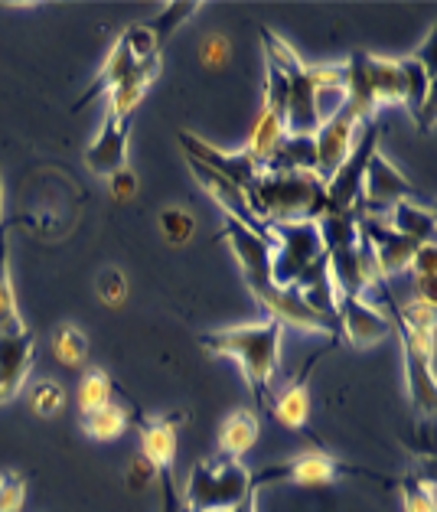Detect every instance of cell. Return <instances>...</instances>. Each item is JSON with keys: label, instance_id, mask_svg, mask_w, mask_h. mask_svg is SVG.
I'll list each match as a JSON object with an SVG mask.
<instances>
[{"label": "cell", "instance_id": "6da1fadb", "mask_svg": "<svg viewBox=\"0 0 437 512\" xmlns=\"http://www.w3.org/2000/svg\"><path fill=\"white\" fill-rule=\"evenodd\" d=\"M281 336H284V323L268 317L261 323H245V327L203 333L199 336V346L212 356H229L239 362L255 402L268 411L274 398L271 382L281 369Z\"/></svg>", "mask_w": 437, "mask_h": 512}, {"label": "cell", "instance_id": "7a4b0ae2", "mask_svg": "<svg viewBox=\"0 0 437 512\" xmlns=\"http://www.w3.org/2000/svg\"><path fill=\"white\" fill-rule=\"evenodd\" d=\"M245 199L265 226L268 222L320 219L327 209V186L310 170H261Z\"/></svg>", "mask_w": 437, "mask_h": 512}, {"label": "cell", "instance_id": "3957f363", "mask_svg": "<svg viewBox=\"0 0 437 512\" xmlns=\"http://www.w3.org/2000/svg\"><path fill=\"white\" fill-rule=\"evenodd\" d=\"M261 46H265V62H271L281 72L287 85V111H284L287 137H317L323 115H320V89L314 79V66H304L301 56L268 27H261Z\"/></svg>", "mask_w": 437, "mask_h": 512}, {"label": "cell", "instance_id": "277c9868", "mask_svg": "<svg viewBox=\"0 0 437 512\" xmlns=\"http://www.w3.org/2000/svg\"><path fill=\"white\" fill-rule=\"evenodd\" d=\"M252 490V470L235 457L196 460L183 490V512H229Z\"/></svg>", "mask_w": 437, "mask_h": 512}, {"label": "cell", "instance_id": "5b68a950", "mask_svg": "<svg viewBox=\"0 0 437 512\" xmlns=\"http://www.w3.org/2000/svg\"><path fill=\"white\" fill-rule=\"evenodd\" d=\"M268 239L274 242L271 252V284L291 287L297 278L327 255L323 232L317 219H297V222H268Z\"/></svg>", "mask_w": 437, "mask_h": 512}, {"label": "cell", "instance_id": "8992f818", "mask_svg": "<svg viewBox=\"0 0 437 512\" xmlns=\"http://www.w3.org/2000/svg\"><path fill=\"white\" fill-rule=\"evenodd\" d=\"M379 137L382 128L376 118L359 124L353 151L327 183V209H323V216L327 212H333V216H362V180H366L369 157L379 151Z\"/></svg>", "mask_w": 437, "mask_h": 512}, {"label": "cell", "instance_id": "52a82bcc", "mask_svg": "<svg viewBox=\"0 0 437 512\" xmlns=\"http://www.w3.org/2000/svg\"><path fill=\"white\" fill-rule=\"evenodd\" d=\"M284 111H287V85L284 76L278 69L265 62V95H261V108H258V118H255V128L248 134V144L245 151L255 164L265 170L274 154L281 151L284 144Z\"/></svg>", "mask_w": 437, "mask_h": 512}, {"label": "cell", "instance_id": "ba28073f", "mask_svg": "<svg viewBox=\"0 0 437 512\" xmlns=\"http://www.w3.org/2000/svg\"><path fill=\"white\" fill-rule=\"evenodd\" d=\"M362 121H372L369 111L362 108L359 102H353V98H343L340 108H336L333 115L320 124V131L314 137V151H317L314 173H317V180L323 186L330 183V177L340 170V164L349 157V151H353Z\"/></svg>", "mask_w": 437, "mask_h": 512}, {"label": "cell", "instance_id": "9c48e42d", "mask_svg": "<svg viewBox=\"0 0 437 512\" xmlns=\"http://www.w3.org/2000/svg\"><path fill=\"white\" fill-rule=\"evenodd\" d=\"M183 421H186V411L160 415V418H141V454L151 460L157 470V480L164 483V512H183L177 486H173V467H177Z\"/></svg>", "mask_w": 437, "mask_h": 512}, {"label": "cell", "instance_id": "30bf717a", "mask_svg": "<svg viewBox=\"0 0 437 512\" xmlns=\"http://www.w3.org/2000/svg\"><path fill=\"white\" fill-rule=\"evenodd\" d=\"M346 473H366L346 460L333 457L327 451H307V454H297L291 460H281V464L265 467L252 473V490H261L268 483H294V486H330Z\"/></svg>", "mask_w": 437, "mask_h": 512}, {"label": "cell", "instance_id": "8fae6325", "mask_svg": "<svg viewBox=\"0 0 437 512\" xmlns=\"http://www.w3.org/2000/svg\"><path fill=\"white\" fill-rule=\"evenodd\" d=\"M222 239L229 242L232 255L239 258L242 265V274H245V284L252 297H265L271 291V252H274V242L268 235H258L252 229H245L242 222L235 219H226V226H222Z\"/></svg>", "mask_w": 437, "mask_h": 512}, {"label": "cell", "instance_id": "7c38bea8", "mask_svg": "<svg viewBox=\"0 0 437 512\" xmlns=\"http://www.w3.org/2000/svg\"><path fill=\"white\" fill-rule=\"evenodd\" d=\"M177 141L183 147V154L196 160V164H203L209 170H216L219 177H226L229 183L239 186L242 193H248L255 186V180L261 177V167L255 164L252 157H248V151L242 147V151H219V147L206 144L203 137H196L190 131H177Z\"/></svg>", "mask_w": 437, "mask_h": 512}, {"label": "cell", "instance_id": "4fadbf2b", "mask_svg": "<svg viewBox=\"0 0 437 512\" xmlns=\"http://www.w3.org/2000/svg\"><path fill=\"white\" fill-rule=\"evenodd\" d=\"M356 226L369 239L372 252H376L382 278H392V274H402L411 268V261H415L421 242L408 239V235H402V232H395L389 222L379 219V216H359Z\"/></svg>", "mask_w": 437, "mask_h": 512}, {"label": "cell", "instance_id": "5bb4252c", "mask_svg": "<svg viewBox=\"0 0 437 512\" xmlns=\"http://www.w3.org/2000/svg\"><path fill=\"white\" fill-rule=\"evenodd\" d=\"M336 323H340V336L353 349H366L392 333V320L366 297H336Z\"/></svg>", "mask_w": 437, "mask_h": 512}, {"label": "cell", "instance_id": "9a60e30c", "mask_svg": "<svg viewBox=\"0 0 437 512\" xmlns=\"http://www.w3.org/2000/svg\"><path fill=\"white\" fill-rule=\"evenodd\" d=\"M411 183L398 173L389 157L376 151L369 157L366 167V180H362V216H379V212H389L398 199H411Z\"/></svg>", "mask_w": 437, "mask_h": 512}, {"label": "cell", "instance_id": "2e32d148", "mask_svg": "<svg viewBox=\"0 0 437 512\" xmlns=\"http://www.w3.org/2000/svg\"><path fill=\"white\" fill-rule=\"evenodd\" d=\"M131 121L134 118H118V115H105L102 128H98L95 141L85 147V167H89L95 177H115L118 170L128 167V134H131Z\"/></svg>", "mask_w": 437, "mask_h": 512}, {"label": "cell", "instance_id": "e0dca14e", "mask_svg": "<svg viewBox=\"0 0 437 512\" xmlns=\"http://www.w3.org/2000/svg\"><path fill=\"white\" fill-rule=\"evenodd\" d=\"M33 346L36 336L33 330H20V333H0V405L14 402L23 392L33 366Z\"/></svg>", "mask_w": 437, "mask_h": 512}, {"label": "cell", "instance_id": "ac0fdd59", "mask_svg": "<svg viewBox=\"0 0 437 512\" xmlns=\"http://www.w3.org/2000/svg\"><path fill=\"white\" fill-rule=\"evenodd\" d=\"M327 349H333V346H327ZM327 349H317V353L307 359V366L297 372V379L287 385L281 395L271 398L268 415L278 421L281 428L307 434V424H310V376H314V366L320 362V356L327 353Z\"/></svg>", "mask_w": 437, "mask_h": 512}, {"label": "cell", "instance_id": "d6986e66", "mask_svg": "<svg viewBox=\"0 0 437 512\" xmlns=\"http://www.w3.org/2000/svg\"><path fill=\"white\" fill-rule=\"evenodd\" d=\"M186 164H190V170H193V177L203 183V190L216 199V203L226 209V219H235V222H242L245 229H252V232H258V235H268V226L261 222L255 212H252V206H248V199H245V193L239 190L235 183H229L226 177H219L216 170H209V167H203V164H196V160H190L186 157Z\"/></svg>", "mask_w": 437, "mask_h": 512}, {"label": "cell", "instance_id": "ffe728a7", "mask_svg": "<svg viewBox=\"0 0 437 512\" xmlns=\"http://www.w3.org/2000/svg\"><path fill=\"white\" fill-rule=\"evenodd\" d=\"M405 349V389L411 398V408L421 424H431L434 421V411H437V379H434V359L411 349L408 343H402Z\"/></svg>", "mask_w": 437, "mask_h": 512}, {"label": "cell", "instance_id": "44dd1931", "mask_svg": "<svg viewBox=\"0 0 437 512\" xmlns=\"http://www.w3.org/2000/svg\"><path fill=\"white\" fill-rule=\"evenodd\" d=\"M141 59H134V53H131V43H128V36H118V43H115V49L108 53V59H105V66H102V72L95 76V82L89 85V92H85L79 102H76V111L79 108H85L89 102H95L98 95L102 92H111V89H118V85L131 76V69L137 66Z\"/></svg>", "mask_w": 437, "mask_h": 512}, {"label": "cell", "instance_id": "7402d4cb", "mask_svg": "<svg viewBox=\"0 0 437 512\" xmlns=\"http://www.w3.org/2000/svg\"><path fill=\"white\" fill-rule=\"evenodd\" d=\"M402 69H405V82H408V98L405 105L411 111V118L418 121L421 131H428V121L424 115L431 111V85H434V69L431 62H424L421 56H408L402 59Z\"/></svg>", "mask_w": 437, "mask_h": 512}, {"label": "cell", "instance_id": "603a6c76", "mask_svg": "<svg viewBox=\"0 0 437 512\" xmlns=\"http://www.w3.org/2000/svg\"><path fill=\"white\" fill-rule=\"evenodd\" d=\"M258 431H261V424H258V415L252 408L232 411V415L222 421V428H219V451L226 457L242 460V454H248L255 447Z\"/></svg>", "mask_w": 437, "mask_h": 512}, {"label": "cell", "instance_id": "cb8c5ba5", "mask_svg": "<svg viewBox=\"0 0 437 512\" xmlns=\"http://www.w3.org/2000/svg\"><path fill=\"white\" fill-rule=\"evenodd\" d=\"M27 323L20 317L14 274H10V245H7V226H0V333H20Z\"/></svg>", "mask_w": 437, "mask_h": 512}, {"label": "cell", "instance_id": "d4e9b609", "mask_svg": "<svg viewBox=\"0 0 437 512\" xmlns=\"http://www.w3.org/2000/svg\"><path fill=\"white\" fill-rule=\"evenodd\" d=\"M389 226L421 245L434 242V209L415 206L411 199H398L389 209Z\"/></svg>", "mask_w": 437, "mask_h": 512}, {"label": "cell", "instance_id": "484cf974", "mask_svg": "<svg viewBox=\"0 0 437 512\" xmlns=\"http://www.w3.org/2000/svg\"><path fill=\"white\" fill-rule=\"evenodd\" d=\"M53 356L59 366L82 369L85 356H89V336H85L76 323H59L53 330Z\"/></svg>", "mask_w": 437, "mask_h": 512}, {"label": "cell", "instance_id": "4316f807", "mask_svg": "<svg viewBox=\"0 0 437 512\" xmlns=\"http://www.w3.org/2000/svg\"><path fill=\"white\" fill-rule=\"evenodd\" d=\"M82 428L89 437H95V441H118V437L131 428V415H128V408L111 402L105 408L92 411V415H82Z\"/></svg>", "mask_w": 437, "mask_h": 512}, {"label": "cell", "instance_id": "83f0119b", "mask_svg": "<svg viewBox=\"0 0 437 512\" xmlns=\"http://www.w3.org/2000/svg\"><path fill=\"white\" fill-rule=\"evenodd\" d=\"M402 509L405 512H437L434 480L424 470H408L402 477Z\"/></svg>", "mask_w": 437, "mask_h": 512}, {"label": "cell", "instance_id": "f1b7e54d", "mask_svg": "<svg viewBox=\"0 0 437 512\" xmlns=\"http://www.w3.org/2000/svg\"><path fill=\"white\" fill-rule=\"evenodd\" d=\"M408 271H411V278H415V301L437 304V297H434V281H437V245H434V242L421 245Z\"/></svg>", "mask_w": 437, "mask_h": 512}, {"label": "cell", "instance_id": "f546056e", "mask_svg": "<svg viewBox=\"0 0 437 512\" xmlns=\"http://www.w3.org/2000/svg\"><path fill=\"white\" fill-rule=\"evenodd\" d=\"M111 405V379L102 369H85V376L79 382V408L82 415H92V411Z\"/></svg>", "mask_w": 437, "mask_h": 512}, {"label": "cell", "instance_id": "4dcf8cb0", "mask_svg": "<svg viewBox=\"0 0 437 512\" xmlns=\"http://www.w3.org/2000/svg\"><path fill=\"white\" fill-rule=\"evenodd\" d=\"M199 10V4H170L164 14L160 17H154V20H147L144 27H147V33L154 36V43H157V49L164 46L170 36H173V30L180 27V23H186L193 14Z\"/></svg>", "mask_w": 437, "mask_h": 512}, {"label": "cell", "instance_id": "1f68e13d", "mask_svg": "<svg viewBox=\"0 0 437 512\" xmlns=\"http://www.w3.org/2000/svg\"><path fill=\"white\" fill-rule=\"evenodd\" d=\"M62 405H66V389H62L59 382L53 379H40L30 389V408L36 411L40 418H53L62 411Z\"/></svg>", "mask_w": 437, "mask_h": 512}, {"label": "cell", "instance_id": "d6a6232c", "mask_svg": "<svg viewBox=\"0 0 437 512\" xmlns=\"http://www.w3.org/2000/svg\"><path fill=\"white\" fill-rule=\"evenodd\" d=\"M160 232H164V239L170 245H186L193 239L196 222L183 206H167L164 212H160Z\"/></svg>", "mask_w": 437, "mask_h": 512}, {"label": "cell", "instance_id": "836d02e7", "mask_svg": "<svg viewBox=\"0 0 437 512\" xmlns=\"http://www.w3.org/2000/svg\"><path fill=\"white\" fill-rule=\"evenodd\" d=\"M95 294L102 297V304L111 307V310H118L124 301H128V281H124L121 268H105V271H98Z\"/></svg>", "mask_w": 437, "mask_h": 512}, {"label": "cell", "instance_id": "e575fe53", "mask_svg": "<svg viewBox=\"0 0 437 512\" xmlns=\"http://www.w3.org/2000/svg\"><path fill=\"white\" fill-rule=\"evenodd\" d=\"M27 499V477L17 470L0 473V512H20Z\"/></svg>", "mask_w": 437, "mask_h": 512}, {"label": "cell", "instance_id": "d590c367", "mask_svg": "<svg viewBox=\"0 0 437 512\" xmlns=\"http://www.w3.org/2000/svg\"><path fill=\"white\" fill-rule=\"evenodd\" d=\"M229 56H232V49L226 36H209V40H203V46H199V59H203L209 69H222L229 62Z\"/></svg>", "mask_w": 437, "mask_h": 512}, {"label": "cell", "instance_id": "8d00e7d4", "mask_svg": "<svg viewBox=\"0 0 437 512\" xmlns=\"http://www.w3.org/2000/svg\"><path fill=\"white\" fill-rule=\"evenodd\" d=\"M151 480H157V470H154V464L147 460L144 454H137L134 460H131V467H128V486L137 493V490H147L151 486Z\"/></svg>", "mask_w": 437, "mask_h": 512}, {"label": "cell", "instance_id": "74e56055", "mask_svg": "<svg viewBox=\"0 0 437 512\" xmlns=\"http://www.w3.org/2000/svg\"><path fill=\"white\" fill-rule=\"evenodd\" d=\"M108 186H111V199H115V203H131L134 193H137V177H134V170H131V167L118 170L115 177H108Z\"/></svg>", "mask_w": 437, "mask_h": 512}, {"label": "cell", "instance_id": "f35d334b", "mask_svg": "<svg viewBox=\"0 0 437 512\" xmlns=\"http://www.w3.org/2000/svg\"><path fill=\"white\" fill-rule=\"evenodd\" d=\"M229 512H258V490H248V496L242 499V503Z\"/></svg>", "mask_w": 437, "mask_h": 512}, {"label": "cell", "instance_id": "ab89813d", "mask_svg": "<svg viewBox=\"0 0 437 512\" xmlns=\"http://www.w3.org/2000/svg\"><path fill=\"white\" fill-rule=\"evenodd\" d=\"M0 212H4V190H0ZM0 226H4V219H0Z\"/></svg>", "mask_w": 437, "mask_h": 512}]
</instances>
